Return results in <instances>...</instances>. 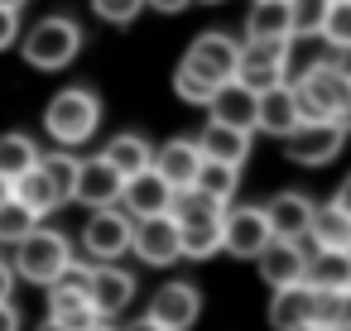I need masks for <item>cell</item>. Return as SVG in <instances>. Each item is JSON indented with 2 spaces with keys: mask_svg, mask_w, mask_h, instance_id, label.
I'll list each match as a JSON object with an SVG mask.
<instances>
[{
  "mask_svg": "<svg viewBox=\"0 0 351 331\" xmlns=\"http://www.w3.org/2000/svg\"><path fill=\"white\" fill-rule=\"evenodd\" d=\"M44 125H49V135H53L63 149L87 144V140L97 135V125H101V101H97V92H92V87H68V92H58V96L49 101V111H44Z\"/></svg>",
  "mask_w": 351,
  "mask_h": 331,
  "instance_id": "1",
  "label": "cell"
},
{
  "mask_svg": "<svg viewBox=\"0 0 351 331\" xmlns=\"http://www.w3.org/2000/svg\"><path fill=\"white\" fill-rule=\"evenodd\" d=\"M68 264H73V245H68V235H63V230L34 226L29 235H20V240H15V274H20V278H29V283H39V288H49Z\"/></svg>",
  "mask_w": 351,
  "mask_h": 331,
  "instance_id": "2",
  "label": "cell"
},
{
  "mask_svg": "<svg viewBox=\"0 0 351 331\" xmlns=\"http://www.w3.org/2000/svg\"><path fill=\"white\" fill-rule=\"evenodd\" d=\"M25 63L29 68H39V72H63L73 58H77V49H82V29L73 25V20H63V15H49V20H39L29 34H25Z\"/></svg>",
  "mask_w": 351,
  "mask_h": 331,
  "instance_id": "3",
  "label": "cell"
},
{
  "mask_svg": "<svg viewBox=\"0 0 351 331\" xmlns=\"http://www.w3.org/2000/svg\"><path fill=\"white\" fill-rule=\"evenodd\" d=\"M289 87H293V101H298V116H303V120H341V106H346L351 82H346L332 63L303 68V77L289 82Z\"/></svg>",
  "mask_w": 351,
  "mask_h": 331,
  "instance_id": "4",
  "label": "cell"
},
{
  "mask_svg": "<svg viewBox=\"0 0 351 331\" xmlns=\"http://www.w3.org/2000/svg\"><path fill=\"white\" fill-rule=\"evenodd\" d=\"M236 82L250 92L289 82V39H245L236 53Z\"/></svg>",
  "mask_w": 351,
  "mask_h": 331,
  "instance_id": "5",
  "label": "cell"
},
{
  "mask_svg": "<svg viewBox=\"0 0 351 331\" xmlns=\"http://www.w3.org/2000/svg\"><path fill=\"white\" fill-rule=\"evenodd\" d=\"M284 154L303 168H317V163H332L346 144V125L341 120H298L289 135H279Z\"/></svg>",
  "mask_w": 351,
  "mask_h": 331,
  "instance_id": "6",
  "label": "cell"
},
{
  "mask_svg": "<svg viewBox=\"0 0 351 331\" xmlns=\"http://www.w3.org/2000/svg\"><path fill=\"white\" fill-rule=\"evenodd\" d=\"M269 245V221L265 207H221V250L236 259H255Z\"/></svg>",
  "mask_w": 351,
  "mask_h": 331,
  "instance_id": "7",
  "label": "cell"
},
{
  "mask_svg": "<svg viewBox=\"0 0 351 331\" xmlns=\"http://www.w3.org/2000/svg\"><path fill=\"white\" fill-rule=\"evenodd\" d=\"M130 216L116 211V207H97V216L82 226V250L97 259V264H116L125 250H130Z\"/></svg>",
  "mask_w": 351,
  "mask_h": 331,
  "instance_id": "8",
  "label": "cell"
},
{
  "mask_svg": "<svg viewBox=\"0 0 351 331\" xmlns=\"http://www.w3.org/2000/svg\"><path fill=\"white\" fill-rule=\"evenodd\" d=\"M130 250H135L145 264H154V269L183 259V254H178V226H173V216H169V211L135 216V226H130Z\"/></svg>",
  "mask_w": 351,
  "mask_h": 331,
  "instance_id": "9",
  "label": "cell"
},
{
  "mask_svg": "<svg viewBox=\"0 0 351 331\" xmlns=\"http://www.w3.org/2000/svg\"><path fill=\"white\" fill-rule=\"evenodd\" d=\"M121 187H125V178L97 154V159H77V178H73V202H82V207H121Z\"/></svg>",
  "mask_w": 351,
  "mask_h": 331,
  "instance_id": "10",
  "label": "cell"
},
{
  "mask_svg": "<svg viewBox=\"0 0 351 331\" xmlns=\"http://www.w3.org/2000/svg\"><path fill=\"white\" fill-rule=\"evenodd\" d=\"M236 53H241V44L231 34H202V39L188 44L183 68L202 72L207 82H226V77H236Z\"/></svg>",
  "mask_w": 351,
  "mask_h": 331,
  "instance_id": "11",
  "label": "cell"
},
{
  "mask_svg": "<svg viewBox=\"0 0 351 331\" xmlns=\"http://www.w3.org/2000/svg\"><path fill=\"white\" fill-rule=\"evenodd\" d=\"M130 297H135V278L125 274V269H116V264H97L92 274H87V302H92V312L97 317H121L125 307H130Z\"/></svg>",
  "mask_w": 351,
  "mask_h": 331,
  "instance_id": "12",
  "label": "cell"
},
{
  "mask_svg": "<svg viewBox=\"0 0 351 331\" xmlns=\"http://www.w3.org/2000/svg\"><path fill=\"white\" fill-rule=\"evenodd\" d=\"M197 312H202V293L193 288V283H164L159 293H154V302H149V317L164 326V331H188L193 321H197Z\"/></svg>",
  "mask_w": 351,
  "mask_h": 331,
  "instance_id": "13",
  "label": "cell"
},
{
  "mask_svg": "<svg viewBox=\"0 0 351 331\" xmlns=\"http://www.w3.org/2000/svg\"><path fill=\"white\" fill-rule=\"evenodd\" d=\"M303 264H308V250L298 240H279L269 235V245L255 254V269L269 288H284V283H303Z\"/></svg>",
  "mask_w": 351,
  "mask_h": 331,
  "instance_id": "14",
  "label": "cell"
},
{
  "mask_svg": "<svg viewBox=\"0 0 351 331\" xmlns=\"http://www.w3.org/2000/svg\"><path fill=\"white\" fill-rule=\"evenodd\" d=\"M298 120H303V116H298V101H293V87H289V82L255 92V130H260V135H274V140H279V135H289Z\"/></svg>",
  "mask_w": 351,
  "mask_h": 331,
  "instance_id": "15",
  "label": "cell"
},
{
  "mask_svg": "<svg viewBox=\"0 0 351 331\" xmlns=\"http://www.w3.org/2000/svg\"><path fill=\"white\" fill-rule=\"evenodd\" d=\"M207 120L236 125V130H255V92L241 87L236 77L217 82V92L207 96Z\"/></svg>",
  "mask_w": 351,
  "mask_h": 331,
  "instance_id": "16",
  "label": "cell"
},
{
  "mask_svg": "<svg viewBox=\"0 0 351 331\" xmlns=\"http://www.w3.org/2000/svg\"><path fill=\"white\" fill-rule=\"evenodd\" d=\"M197 163H202L197 140H169V144H164V149H154V159H149V168H154L169 187H193Z\"/></svg>",
  "mask_w": 351,
  "mask_h": 331,
  "instance_id": "17",
  "label": "cell"
},
{
  "mask_svg": "<svg viewBox=\"0 0 351 331\" xmlns=\"http://www.w3.org/2000/svg\"><path fill=\"white\" fill-rule=\"evenodd\" d=\"M169 183L154 173V168H140V173H130L125 178V187H121V202H125V216L135 221V216H154V211H164L169 207Z\"/></svg>",
  "mask_w": 351,
  "mask_h": 331,
  "instance_id": "18",
  "label": "cell"
},
{
  "mask_svg": "<svg viewBox=\"0 0 351 331\" xmlns=\"http://www.w3.org/2000/svg\"><path fill=\"white\" fill-rule=\"evenodd\" d=\"M308 216H313V197H303V192H279L265 207L269 235H279V240H303L308 235Z\"/></svg>",
  "mask_w": 351,
  "mask_h": 331,
  "instance_id": "19",
  "label": "cell"
},
{
  "mask_svg": "<svg viewBox=\"0 0 351 331\" xmlns=\"http://www.w3.org/2000/svg\"><path fill=\"white\" fill-rule=\"evenodd\" d=\"M313 302H317V288H308V283L274 288V297H269V326L274 331H289V326L313 321Z\"/></svg>",
  "mask_w": 351,
  "mask_h": 331,
  "instance_id": "20",
  "label": "cell"
},
{
  "mask_svg": "<svg viewBox=\"0 0 351 331\" xmlns=\"http://www.w3.org/2000/svg\"><path fill=\"white\" fill-rule=\"evenodd\" d=\"M197 149H202V159H221V163H236V168H241V163L250 159V130L207 120V130L197 135Z\"/></svg>",
  "mask_w": 351,
  "mask_h": 331,
  "instance_id": "21",
  "label": "cell"
},
{
  "mask_svg": "<svg viewBox=\"0 0 351 331\" xmlns=\"http://www.w3.org/2000/svg\"><path fill=\"white\" fill-rule=\"evenodd\" d=\"M49 317H53V321H63L68 331H82V326H92V321H97V312H92L87 293H82L77 283H63V278H53V283H49Z\"/></svg>",
  "mask_w": 351,
  "mask_h": 331,
  "instance_id": "22",
  "label": "cell"
},
{
  "mask_svg": "<svg viewBox=\"0 0 351 331\" xmlns=\"http://www.w3.org/2000/svg\"><path fill=\"white\" fill-rule=\"evenodd\" d=\"M308 240L317 250H351V216L337 207V202H313V216H308Z\"/></svg>",
  "mask_w": 351,
  "mask_h": 331,
  "instance_id": "23",
  "label": "cell"
},
{
  "mask_svg": "<svg viewBox=\"0 0 351 331\" xmlns=\"http://www.w3.org/2000/svg\"><path fill=\"white\" fill-rule=\"evenodd\" d=\"M303 283L317 288V293L351 288V250H317V254H308V264H303Z\"/></svg>",
  "mask_w": 351,
  "mask_h": 331,
  "instance_id": "24",
  "label": "cell"
},
{
  "mask_svg": "<svg viewBox=\"0 0 351 331\" xmlns=\"http://www.w3.org/2000/svg\"><path fill=\"white\" fill-rule=\"evenodd\" d=\"M245 39H289V44H293L289 0H255V5H250V20H245Z\"/></svg>",
  "mask_w": 351,
  "mask_h": 331,
  "instance_id": "25",
  "label": "cell"
},
{
  "mask_svg": "<svg viewBox=\"0 0 351 331\" xmlns=\"http://www.w3.org/2000/svg\"><path fill=\"white\" fill-rule=\"evenodd\" d=\"M10 192H15V197H20V202H25L39 221H44L49 211H58V207H63V192L44 178V168H39V163H34L25 178H15V183H10Z\"/></svg>",
  "mask_w": 351,
  "mask_h": 331,
  "instance_id": "26",
  "label": "cell"
},
{
  "mask_svg": "<svg viewBox=\"0 0 351 331\" xmlns=\"http://www.w3.org/2000/svg\"><path fill=\"white\" fill-rule=\"evenodd\" d=\"M164 211L173 216V226H197V221H217V216H221V202H212V197L197 192V187H173Z\"/></svg>",
  "mask_w": 351,
  "mask_h": 331,
  "instance_id": "27",
  "label": "cell"
},
{
  "mask_svg": "<svg viewBox=\"0 0 351 331\" xmlns=\"http://www.w3.org/2000/svg\"><path fill=\"white\" fill-rule=\"evenodd\" d=\"M101 159L121 173V178H130V173H140V168H149V159H154V149H149V140H140V135H116L106 149H101Z\"/></svg>",
  "mask_w": 351,
  "mask_h": 331,
  "instance_id": "28",
  "label": "cell"
},
{
  "mask_svg": "<svg viewBox=\"0 0 351 331\" xmlns=\"http://www.w3.org/2000/svg\"><path fill=\"white\" fill-rule=\"evenodd\" d=\"M236 183H241V173H236V163H221V159H202L197 163V173H193V187L197 192H207L212 202H231L236 197Z\"/></svg>",
  "mask_w": 351,
  "mask_h": 331,
  "instance_id": "29",
  "label": "cell"
},
{
  "mask_svg": "<svg viewBox=\"0 0 351 331\" xmlns=\"http://www.w3.org/2000/svg\"><path fill=\"white\" fill-rule=\"evenodd\" d=\"M39 163V144L29 135H0V178L15 183Z\"/></svg>",
  "mask_w": 351,
  "mask_h": 331,
  "instance_id": "30",
  "label": "cell"
},
{
  "mask_svg": "<svg viewBox=\"0 0 351 331\" xmlns=\"http://www.w3.org/2000/svg\"><path fill=\"white\" fill-rule=\"evenodd\" d=\"M217 250H221V216L197 221V226H178V254L183 259H212Z\"/></svg>",
  "mask_w": 351,
  "mask_h": 331,
  "instance_id": "31",
  "label": "cell"
},
{
  "mask_svg": "<svg viewBox=\"0 0 351 331\" xmlns=\"http://www.w3.org/2000/svg\"><path fill=\"white\" fill-rule=\"evenodd\" d=\"M313 326H322V331H332V326H351V288L317 293V302H313Z\"/></svg>",
  "mask_w": 351,
  "mask_h": 331,
  "instance_id": "32",
  "label": "cell"
},
{
  "mask_svg": "<svg viewBox=\"0 0 351 331\" xmlns=\"http://www.w3.org/2000/svg\"><path fill=\"white\" fill-rule=\"evenodd\" d=\"M34 226H39V216H34L15 192L0 202V245H15V240H20V235H29Z\"/></svg>",
  "mask_w": 351,
  "mask_h": 331,
  "instance_id": "33",
  "label": "cell"
},
{
  "mask_svg": "<svg viewBox=\"0 0 351 331\" xmlns=\"http://www.w3.org/2000/svg\"><path fill=\"white\" fill-rule=\"evenodd\" d=\"M327 20V0H289V29L293 39H317Z\"/></svg>",
  "mask_w": 351,
  "mask_h": 331,
  "instance_id": "34",
  "label": "cell"
},
{
  "mask_svg": "<svg viewBox=\"0 0 351 331\" xmlns=\"http://www.w3.org/2000/svg\"><path fill=\"white\" fill-rule=\"evenodd\" d=\"M39 168L44 178L63 192V202H73V178H77V154L73 149H53V154H39Z\"/></svg>",
  "mask_w": 351,
  "mask_h": 331,
  "instance_id": "35",
  "label": "cell"
},
{
  "mask_svg": "<svg viewBox=\"0 0 351 331\" xmlns=\"http://www.w3.org/2000/svg\"><path fill=\"white\" fill-rule=\"evenodd\" d=\"M322 39H327L332 49H346V44H351V0H327Z\"/></svg>",
  "mask_w": 351,
  "mask_h": 331,
  "instance_id": "36",
  "label": "cell"
},
{
  "mask_svg": "<svg viewBox=\"0 0 351 331\" xmlns=\"http://www.w3.org/2000/svg\"><path fill=\"white\" fill-rule=\"evenodd\" d=\"M173 92H178L188 106H207V96L217 92V82H207L202 72H193V68L178 63V72H173Z\"/></svg>",
  "mask_w": 351,
  "mask_h": 331,
  "instance_id": "37",
  "label": "cell"
},
{
  "mask_svg": "<svg viewBox=\"0 0 351 331\" xmlns=\"http://www.w3.org/2000/svg\"><path fill=\"white\" fill-rule=\"evenodd\" d=\"M92 10H97V20H106V25H130V20L145 10V0H92Z\"/></svg>",
  "mask_w": 351,
  "mask_h": 331,
  "instance_id": "38",
  "label": "cell"
},
{
  "mask_svg": "<svg viewBox=\"0 0 351 331\" xmlns=\"http://www.w3.org/2000/svg\"><path fill=\"white\" fill-rule=\"evenodd\" d=\"M15 39H20V10L0 5V49H10Z\"/></svg>",
  "mask_w": 351,
  "mask_h": 331,
  "instance_id": "39",
  "label": "cell"
},
{
  "mask_svg": "<svg viewBox=\"0 0 351 331\" xmlns=\"http://www.w3.org/2000/svg\"><path fill=\"white\" fill-rule=\"evenodd\" d=\"M149 10H159V15H178V10H188L193 0H145Z\"/></svg>",
  "mask_w": 351,
  "mask_h": 331,
  "instance_id": "40",
  "label": "cell"
},
{
  "mask_svg": "<svg viewBox=\"0 0 351 331\" xmlns=\"http://www.w3.org/2000/svg\"><path fill=\"white\" fill-rule=\"evenodd\" d=\"M10 293H15V274H10L5 259H0V302H10Z\"/></svg>",
  "mask_w": 351,
  "mask_h": 331,
  "instance_id": "41",
  "label": "cell"
},
{
  "mask_svg": "<svg viewBox=\"0 0 351 331\" xmlns=\"http://www.w3.org/2000/svg\"><path fill=\"white\" fill-rule=\"evenodd\" d=\"M0 331H20V312L10 302H0Z\"/></svg>",
  "mask_w": 351,
  "mask_h": 331,
  "instance_id": "42",
  "label": "cell"
},
{
  "mask_svg": "<svg viewBox=\"0 0 351 331\" xmlns=\"http://www.w3.org/2000/svg\"><path fill=\"white\" fill-rule=\"evenodd\" d=\"M332 68H337V72H341V77L351 82V44H346V49H337V58H332Z\"/></svg>",
  "mask_w": 351,
  "mask_h": 331,
  "instance_id": "43",
  "label": "cell"
},
{
  "mask_svg": "<svg viewBox=\"0 0 351 331\" xmlns=\"http://www.w3.org/2000/svg\"><path fill=\"white\" fill-rule=\"evenodd\" d=\"M332 202H337V207H341V211H346V216H351V178H346V183H341V187H337V197H332Z\"/></svg>",
  "mask_w": 351,
  "mask_h": 331,
  "instance_id": "44",
  "label": "cell"
},
{
  "mask_svg": "<svg viewBox=\"0 0 351 331\" xmlns=\"http://www.w3.org/2000/svg\"><path fill=\"white\" fill-rule=\"evenodd\" d=\"M125 331H164V326H159V321H154V317H149V312H145V317H140V321H130V326H125Z\"/></svg>",
  "mask_w": 351,
  "mask_h": 331,
  "instance_id": "45",
  "label": "cell"
},
{
  "mask_svg": "<svg viewBox=\"0 0 351 331\" xmlns=\"http://www.w3.org/2000/svg\"><path fill=\"white\" fill-rule=\"evenodd\" d=\"M82 331H121V326H111L106 317H97V321H92V326H82Z\"/></svg>",
  "mask_w": 351,
  "mask_h": 331,
  "instance_id": "46",
  "label": "cell"
},
{
  "mask_svg": "<svg viewBox=\"0 0 351 331\" xmlns=\"http://www.w3.org/2000/svg\"><path fill=\"white\" fill-rule=\"evenodd\" d=\"M34 331H68L63 321H53V317H44V326H34Z\"/></svg>",
  "mask_w": 351,
  "mask_h": 331,
  "instance_id": "47",
  "label": "cell"
},
{
  "mask_svg": "<svg viewBox=\"0 0 351 331\" xmlns=\"http://www.w3.org/2000/svg\"><path fill=\"white\" fill-rule=\"evenodd\" d=\"M341 125H346V135H351V92H346V106H341Z\"/></svg>",
  "mask_w": 351,
  "mask_h": 331,
  "instance_id": "48",
  "label": "cell"
},
{
  "mask_svg": "<svg viewBox=\"0 0 351 331\" xmlns=\"http://www.w3.org/2000/svg\"><path fill=\"white\" fill-rule=\"evenodd\" d=\"M0 5H10V10H20V5H29V0H0Z\"/></svg>",
  "mask_w": 351,
  "mask_h": 331,
  "instance_id": "49",
  "label": "cell"
},
{
  "mask_svg": "<svg viewBox=\"0 0 351 331\" xmlns=\"http://www.w3.org/2000/svg\"><path fill=\"white\" fill-rule=\"evenodd\" d=\"M289 331H322V326H313V321H303V326H289Z\"/></svg>",
  "mask_w": 351,
  "mask_h": 331,
  "instance_id": "50",
  "label": "cell"
},
{
  "mask_svg": "<svg viewBox=\"0 0 351 331\" xmlns=\"http://www.w3.org/2000/svg\"><path fill=\"white\" fill-rule=\"evenodd\" d=\"M5 197H10V183H5V178H0V202H5Z\"/></svg>",
  "mask_w": 351,
  "mask_h": 331,
  "instance_id": "51",
  "label": "cell"
},
{
  "mask_svg": "<svg viewBox=\"0 0 351 331\" xmlns=\"http://www.w3.org/2000/svg\"><path fill=\"white\" fill-rule=\"evenodd\" d=\"M332 331H351V326H332Z\"/></svg>",
  "mask_w": 351,
  "mask_h": 331,
  "instance_id": "52",
  "label": "cell"
},
{
  "mask_svg": "<svg viewBox=\"0 0 351 331\" xmlns=\"http://www.w3.org/2000/svg\"><path fill=\"white\" fill-rule=\"evenodd\" d=\"M207 5H217V0H207Z\"/></svg>",
  "mask_w": 351,
  "mask_h": 331,
  "instance_id": "53",
  "label": "cell"
}]
</instances>
